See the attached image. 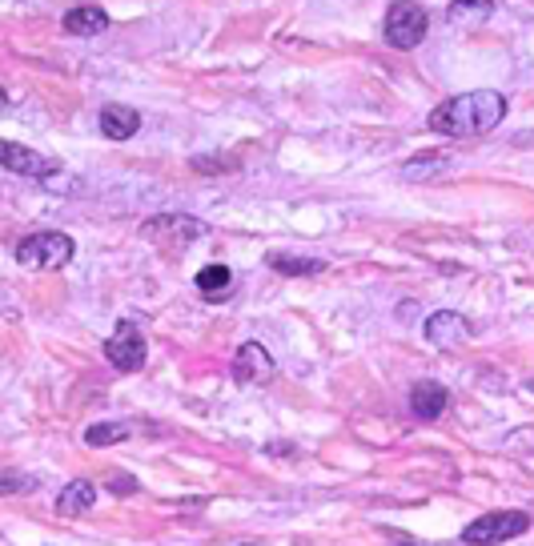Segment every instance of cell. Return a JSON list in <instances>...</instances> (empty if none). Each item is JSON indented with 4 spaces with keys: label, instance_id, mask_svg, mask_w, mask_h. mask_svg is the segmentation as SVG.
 <instances>
[{
    "label": "cell",
    "instance_id": "cell-4",
    "mask_svg": "<svg viewBox=\"0 0 534 546\" xmlns=\"http://www.w3.org/2000/svg\"><path fill=\"white\" fill-rule=\"evenodd\" d=\"M530 530V518L522 514V510H502V514H482V518H474L466 530H462V538L466 542H506V538H518V534H526Z\"/></svg>",
    "mask_w": 534,
    "mask_h": 546
},
{
    "label": "cell",
    "instance_id": "cell-5",
    "mask_svg": "<svg viewBox=\"0 0 534 546\" xmlns=\"http://www.w3.org/2000/svg\"><path fill=\"white\" fill-rule=\"evenodd\" d=\"M145 338H141V330H137V322H117V334L105 342V358L117 366V370H125V374H137L141 366H145Z\"/></svg>",
    "mask_w": 534,
    "mask_h": 546
},
{
    "label": "cell",
    "instance_id": "cell-1",
    "mask_svg": "<svg viewBox=\"0 0 534 546\" xmlns=\"http://www.w3.org/2000/svg\"><path fill=\"white\" fill-rule=\"evenodd\" d=\"M502 117H506V97L494 89H478V93H462V97L442 101L426 125L442 137H482L494 125H502Z\"/></svg>",
    "mask_w": 534,
    "mask_h": 546
},
{
    "label": "cell",
    "instance_id": "cell-2",
    "mask_svg": "<svg viewBox=\"0 0 534 546\" xmlns=\"http://www.w3.org/2000/svg\"><path fill=\"white\" fill-rule=\"evenodd\" d=\"M426 25H430V17H426L422 5H414V0H394L390 13H386L382 33H386L390 49H414V45H422Z\"/></svg>",
    "mask_w": 534,
    "mask_h": 546
},
{
    "label": "cell",
    "instance_id": "cell-17",
    "mask_svg": "<svg viewBox=\"0 0 534 546\" xmlns=\"http://www.w3.org/2000/svg\"><path fill=\"white\" fill-rule=\"evenodd\" d=\"M129 438V426L125 422H97L85 430V442L89 446H113V442H125Z\"/></svg>",
    "mask_w": 534,
    "mask_h": 546
},
{
    "label": "cell",
    "instance_id": "cell-3",
    "mask_svg": "<svg viewBox=\"0 0 534 546\" xmlns=\"http://www.w3.org/2000/svg\"><path fill=\"white\" fill-rule=\"evenodd\" d=\"M69 257H73V237L53 233V229L33 233L17 245V261L25 269H61V265H69Z\"/></svg>",
    "mask_w": 534,
    "mask_h": 546
},
{
    "label": "cell",
    "instance_id": "cell-12",
    "mask_svg": "<svg viewBox=\"0 0 534 546\" xmlns=\"http://www.w3.org/2000/svg\"><path fill=\"white\" fill-rule=\"evenodd\" d=\"M137 129H141L137 109H129V105H105L101 109V133L109 141H129Z\"/></svg>",
    "mask_w": 534,
    "mask_h": 546
},
{
    "label": "cell",
    "instance_id": "cell-8",
    "mask_svg": "<svg viewBox=\"0 0 534 546\" xmlns=\"http://www.w3.org/2000/svg\"><path fill=\"white\" fill-rule=\"evenodd\" d=\"M149 241H157V245H165V249H177V245H185V241H193V237H201L205 233V225L197 221V217H153V221H145V229H141Z\"/></svg>",
    "mask_w": 534,
    "mask_h": 546
},
{
    "label": "cell",
    "instance_id": "cell-9",
    "mask_svg": "<svg viewBox=\"0 0 534 546\" xmlns=\"http://www.w3.org/2000/svg\"><path fill=\"white\" fill-rule=\"evenodd\" d=\"M470 338V322L454 310H438L426 318V342L438 346V350H458L462 342Z\"/></svg>",
    "mask_w": 534,
    "mask_h": 546
},
{
    "label": "cell",
    "instance_id": "cell-7",
    "mask_svg": "<svg viewBox=\"0 0 534 546\" xmlns=\"http://www.w3.org/2000/svg\"><path fill=\"white\" fill-rule=\"evenodd\" d=\"M0 165L9 173H21V177H53L57 173V161H49L45 153L17 145V141H0Z\"/></svg>",
    "mask_w": 534,
    "mask_h": 546
},
{
    "label": "cell",
    "instance_id": "cell-16",
    "mask_svg": "<svg viewBox=\"0 0 534 546\" xmlns=\"http://www.w3.org/2000/svg\"><path fill=\"white\" fill-rule=\"evenodd\" d=\"M446 169H450V157H446V153H426V157H418V161H406L402 177H406V181H426V177H438V173H446Z\"/></svg>",
    "mask_w": 534,
    "mask_h": 546
},
{
    "label": "cell",
    "instance_id": "cell-22",
    "mask_svg": "<svg viewBox=\"0 0 534 546\" xmlns=\"http://www.w3.org/2000/svg\"><path fill=\"white\" fill-rule=\"evenodd\" d=\"M530 390H534V382H530Z\"/></svg>",
    "mask_w": 534,
    "mask_h": 546
},
{
    "label": "cell",
    "instance_id": "cell-14",
    "mask_svg": "<svg viewBox=\"0 0 534 546\" xmlns=\"http://www.w3.org/2000/svg\"><path fill=\"white\" fill-rule=\"evenodd\" d=\"M197 290H201L205 302H225V298L233 294V273H229V265H205V269L197 273Z\"/></svg>",
    "mask_w": 534,
    "mask_h": 546
},
{
    "label": "cell",
    "instance_id": "cell-15",
    "mask_svg": "<svg viewBox=\"0 0 534 546\" xmlns=\"http://www.w3.org/2000/svg\"><path fill=\"white\" fill-rule=\"evenodd\" d=\"M97 502V486L89 482V478H77V482H69L61 494H57V514H85L89 506Z\"/></svg>",
    "mask_w": 534,
    "mask_h": 546
},
{
    "label": "cell",
    "instance_id": "cell-10",
    "mask_svg": "<svg viewBox=\"0 0 534 546\" xmlns=\"http://www.w3.org/2000/svg\"><path fill=\"white\" fill-rule=\"evenodd\" d=\"M446 402H450V394H446V386H438V382H418V386L410 390V410H414V418H422V422L442 418Z\"/></svg>",
    "mask_w": 534,
    "mask_h": 546
},
{
    "label": "cell",
    "instance_id": "cell-20",
    "mask_svg": "<svg viewBox=\"0 0 534 546\" xmlns=\"http://www.w3.org/2000/svg\"><path fill=\"white\" fill-rule=\"evenodd\" d=\"M109 490H113V494H137V482H133L129 474H113V478H109Z\"/></svg>",
    "mask_w": 534,
    "mask_h": 546
},
{
    "label": "cell",
    "instance_id": "cell-21",
    "mask_svg": "<svg viewBox=\"0 0 534 546\" xmlns=\"http://www.w3.org/2000/svg\"><path fill=\"white\" fill-rule=\"evenodd\" d=\"M5 105H9V93H5V89H0V109H5Z\"/></svg>",
    "mask_w": 534,
    "mask_h": 546
},
{
    "label": "cell",
    "instance_id": "cell-6",
    "mask_svg": "<svg viewBox=\"0 0 534 546\" xmlns=\"http://www.w3.org/2000/svg\"><path fill=\"white\" fill-rule=\"evenodd\" d=\"M270 378H274V358H270V350H265V346L245 342L233 354V382H241V386H265Z\"/></svg>",
    "mask_w": 534,
    "mask_h": 546
},
{
    "label": "cell",
    "instance_id": "cell-13",
    "mask_svg": "<svg viewBox=\"0 0 534 546\" xmlns=\"http://www.w3.org/2000/svg\"><path fill=\"white\" fill-rule=\"evenodd\" d=\"M490 17H494V0H450V13H446L454 29H478Z\"/></svg>",
    "mask_w": 534,
    "mask_h": 546
},
{
    "label": "cell",
    "instance_id": "cell-18",
    "mask_svg": "<svg viewBox=\"0 0 534 546\" xmlns=\"http://www.w3.org/2000/svg\"><path fill=\"white\" fill-rule=\"evenodd\" d=\"M270 265H274L278 273H290V278H298V273H318V269H322L318 257H286V253H274Z\"/></svg>",
    "mask_w": 534,
    "mask_h": 546
},
{
    "label": "cell",
    "instance_id": "cell-11",
    "mask_svg": "<svg viewBox=\"0 0 534 546\" xmlns=\"http://www.w3.org/2000/svg\"><path fill=\"white\" fill-rule=\"evenodd\" d=\"M61 25H65V33H73V37H101V33L109 29V13L97 9V5H81V9H69Z\"/></svg>",
    "mask_w": 534,
    "mask_h": 546
},
{
    "label": "cell",
    "instance_id": "cell-19",
    "mask_svg": "<svg viewBox=\"0 0 534 546\" xmlns=\"http://www.w3.org/2000/svg\"><path fill=\"white\" fill-rule=\"evenodd\" d=\"M37 482L29 474H0V494H29Z\"/></svg>",
    "mask_w": 534,
    "mask_h": 546
}]
</instances>
